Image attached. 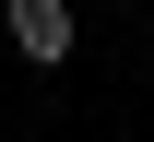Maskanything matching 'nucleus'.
<instances>
[{"label":"nucleus","mask_w":154,"mask_h":142,"mask_svg":"<svg viewBox=\"0 0 154 142\" xmlns=\"http://www.w3.org/2000/svg\"><path fill=\"white\" fill-rule=\"evenodd\" d=\"M0 24H12V47H24L36 71H59V59H71V36H83L71 0H0Z\"/></svg>","instance_id":"1"}]
</instances>
